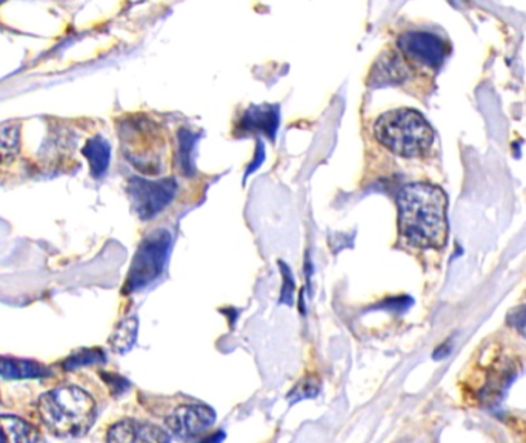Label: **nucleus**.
<instances>
[{
	"mask_svg": "<svg viewBox=\"0 0 526 443\" xmlns=\"http://www.w3.org/2000/svg\"><path fill=\"white\" fill-rule=\"evenodd\" d=\"M400 234L417 248H442L447 244L448 200L439 187L411 184L397 197Z\"/></svg>",
	"mask_w": 526,
	"mask_h": 443,
	"instance_id": "nucleus-1",
	"label": "nucleus"
},
{
	"mask_svg": "<svg viewBox=\"0 0 526 443\" xmlns=\"http://www.w3.org/2000/svg\"><path fill=\"white\" fill-rule=\"evenodd\" d=\"M40 419L56 436H82L96 419L93 397L74 385L54 388L37 402Z\"/></svg>",
	"mask_w": 526,
	"mask_h": 443,
	"instance_id": "nucleus-2",
	"label": "nucleus"
},
{
	"mask_svg": "<svg viewBox=\"0 0 526 443\" xmlns=\"http://www.w3.org/2000/svg\"><path fill=\"white\" fill-rule=\"evenodd\" d=\"M374 136L391 153L407 159L427 154L434 142L427 119L410 108L382 114L374 124Z\"/></svg>",
	"mask_w": 526,
	"mask_h": 443,
	"instance_id": "nucleus-3",
	"label": "nucleus"
},
{
	"mask_svg": "<svg viewBox=\"0 0 526 443\" xmlns=\"http://www.w3.org/2000/svg\"><path fill=\"white\" fill-rule=\"evenodd\" d=\"M120 142L125 157L145 174H159L164 167L165 139L145 117H131L120 125Z\"/></svg>",
	"mask_w": 526,
	"mask_h": 443,
	"instance_id": "nucleus-4",
	"label": "nucleus"
},
{
	"mask_svg": "<svg viewBox=\"0 0 526 443\" xmlns=\"http://www.w3.org/2000/svg\"><path fill=\"white\" fill-rule=\"evenodd\" d=\"M170 245L171 236L167 230L154 231L140 244L128 274V291L142 290L162 274Z\"/></svg>",
	"mask_w": 526,
	"mask_h": 443,
	"instance_id": "nucleus-5",
	"label": "nucleus"
},
{
	"mask_svg": "<svg viewBox=\"0 0 526 443\" xmlns=\"http://www.w3.org/2000/svg\"><path fill=\"white\" fill-rule=\"evenodd\" d=\"M127 193L134 213L142 220H150L173 202L176 182L173 179L151 182V180L133 177L128 182Z\"/></svg>",
	"mask_w": 526,
	"mask_h": 443,
	"instance_id": "nucleus-6",
	"label": "nucleus"
},
{
	"mask_svg": "<svg viewBox=\"0 0 526 443\" xmlns=\"http://www.w3.org/2000/svg\"><path fill=\"white\" fill-rule=\"evenodd\" d=\"M397 50L416 68L436 70L450 53L445 40L428 31H407L397 39Z\"/></svg>",
	"mask_w": 526,
	"mask_h": 443,
	"instance_id": "nucleus-7",
	"label": "nucleus"
},
{
	"mask_svg": "<svg viewBox=\"0 0 526 443\" xmlns=\"http://www.w3.org/2000/svg\"><path fill=\"white\" fill-rule=\"evenodd\" d=\"M216 413L205 405H182L165 419V425L174 436L191 439L210 428Z\"/></svg>",
	"mask_w": 526,
	"mask_h": 443,
	"instance_id": "nucleus-8",
	"label": "nucleus"
},
{
	"mask_svg": "<svg viewBox=\"0 0 526 443\" xmlns=\"http://www.w3.org/2000/svg\"><path fill=\"white\" fill-rule=\"evenodd\" d=\"M416 67L411 65L399 50H388L376 60L370 74L373 87L385 85H402L410 79Z\"/></svg>",
	"mask_w": 526,
	"mask_h": 443,
	"instance_id": "nucleus-9",
	"label": "nucleus"
},
{
	"mask_svg": "<svg viewBox=\"0 0 526 443\" xmlns=\"http://www.w3.org/2000/svg\"><path fill=\"white\" fill-rule=\"evenodd\" d=\"M108 442H168L170 436L156 425L139 422V420L127 419L117 422L108 431Z\"/></svg>",
	"mask_w": 526,
	"mask_h": 443,
	"instance_id": "nucleus-10",
	"label": "nucleus"
},
{
	"mask_svg": "<svg viewBox=\"0 0 526 443\" xmlns=\"http://www.w3.org/2000/svg\"><path fill=\"white\" fill-rule=\"evenodd\" d=\"M0 376L7 380L40 379L51 376V371L33 360L0 357Z\"/></svg>",
	"mask_w": 526,
	"mask_h": 443,
	"instance_id": "nucleus-11",
	"label": "nucleus"
},
{
	"mask_svg": "<svg viewBox=\"0 0 526 443\" xmlns=\"http://www.w3.org/2000/svg\"><path fill=\"white\" fill-rule=\"evenodd\" d=\"M42 437L27 420L14 416H0V443H33Z\"/></svg>",
	"mask_w": 526,
	"mask_h": 443,
	"instance_id": "nucleus-12",
	"label": "nucleus"
},
{
	"mask_svg": "<svg viewBox=\"0 0 526 443\" xmlns=\"http://www.w3.org/2000/svg\"><path fill=\"white\" fill-rule=\"evenodd\" d=\"M84 156L88 159L91 173L94 177H102L110 165L111 148L104 137L96 136L88 140L84 148Z\"/></svg>",
	"mask_w": 526,
	"mask_h": 443,
	"instance_id": "nucleus-13",
	"label": "nucleus"
},
{
	"mask_svg": "<svg viewBox=\"0 0 526 443\" xmlns=\"http://www.w3.org/2000/svg\"><path fill=\"white\" fill-rule=\"evenodd\" d=\"M277 120H279V116H277L276 108L259 107L248 111L242 124L250 130L262 131L273 139L277 130Z\"/></svg>",
	"mask_w": 526,
	"mask_h": 443,
	"instance_id": "nucleus-14",
	"label": "nucleus"
},
{
	"mask_svg": "<svg viewBox=\"0 0 526 443\" xmlns=\"http://www.w3.org/2000/svg\"><path fill=\"white\" fill-rule=\"evenodd\" d=\"M137 327H139V322H137L136 317H130V319L120 322L119 327L114 330L113 336L110 337V345L113 351L119 354L130 351L136 342Z\"/></svg>",
	"mask_w": 526,
	"mask_h": 443,
	"instance_id": "nucleus-15",
	"label": "nucleus"
},
{
	"mask_svg": "<svg viewBox=\"0 0 526 443\" xmlns=\"http://www.w3.org/2000/svg\"><path fill=\"white\" fill-rule=\"evenodd\" d=\"M99 360H104V354L96 350L82 351L77 356H71L70 359L65 362V367L68 371L74 370L77 367H84V365L96 364Z\"/></svg>",
	"mask_w": 526,
	"mask_h": 443,
	"instance_id": "nucleus-16",
	"label": "nucleus"
},
{
	"mask_svg": "<svg viewBox=\"0 0 526 443\" xmlns=\"http://www.w3.org/2000/svg\"><path fill=\"white\" fill-rule=\"evenodd\" d=\"M319 393V382L314 377L305 379L291 391L290 399L291 402H297V400L308 399V397H314Z\"/></svg>",
	"mask_w": 526,
	"mask_h": 443,
	"instance_id": "nucleus-17",
	"label": "nucleus"
},
{
	"mask_svg": "<svg viewBox=\"0 0 526 443\" xmlns=\"http://www.w3.org/2000/svg\"><path fill=\"white\" fill-rule=\"evenodd\" d=\"M508 322L520 336L526 339V305L511 311L510 316H508Z\"/></svg>",
	"mask_w": 526,
	"mask_h": 443,
	"instance_id": "nucleus-18",
	"label": "nucleus"
}]
</instances>
